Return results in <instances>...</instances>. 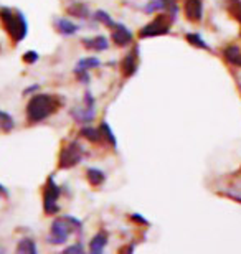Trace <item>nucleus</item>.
Here are the masks:
<instances>
[{
	"label": "nucleus",
	"mask_w": 241,
	"mask_h": 254,
	"mask_svg": "<svg viewBox=\"0 0 241 254\" xmlns=\"http://www.w3.org/2000/svg\"><path fill=\"white\" fill-rule=\"evenodd\" d=\"M106 245H107V236L104 235V233H97V235L93 238V241H91L89 251L93 254H101L102 251H104Z\"/></svg>",
	"instance_id": "obj_13"
},
{
	"label": "nucleus",
	"mask_w": 241,
	"mask_h": 254,
	"mask_svg": "<svg viewBox=\"0 0 241 254\" xmlns=\"http://www.w3.org/2000/svg\"><path fill=\"white\" fill-rule=\"evenodd\" d=\"M73 116L78 123L84 124V123H91L94 119V111H93V106H84V108H80L73 111Z\"/></svg>",
	"instance_id": "obj_11"
},
{
	"label": "nucleus",
	"mask_w": 241,
	"mask_h": 254,
	"mask_svg": "<svg viewBox=\"0 0 241 254\" xmlns=\"http://www.w3.org/2000/svg\"><path fill=\"white\" fill-rule=\"evenodd\" d=\"M17 253L18 254H37V246H35V243L32 240L25 238V240H22L18 243Z\"/></svg>",
	"instance_id": "obj_16"
},
{
	"label": "nucleus",
	"mask_w": 241,
	"mask_h": 254,
	"mask_svg": "<svg viewBox=\"0 0 241 254\" xmlns=\"http://www.w3.org/2000/svg\"><path fill=\"white\" fill-rule=\"evenodd\" d=\"M58 196H60V187L55 184L53 177H50L47 185H45V195H43V206L48 215H55L60 210L58 203H56L58 201Z\"/></svg>",
	"instance_id": "obj_6"
},
{
	"label": "nucleus",
	"mask_w": 241,
	"mask_h": 254,
	"mask_svg": "<svg viewBox=\"0 0 241 254\" xmlns=\"http://www.w3.org/2000/svg\"><path fill=\"white\" fill-rule=\"evenodd\" d=\"M185 15L192 22H200L203 15V2L202 0H187L185 2Z\"/></svg>",
	"instance_id": "obj_8"
},
{
	"label": "nucleus",
	"mask_w": 241,
	"mask_h": 254,
	"mask_svg": "<svg viewBox=\"0 0 241 254\" xmlns=\"http://www.w3.org/2000/svg\"><path fill=\"white\" fill-rule=\"evenodd\" d=\"M0 20H2L3 28L7 30V33L15 43H20L27 37L28 25L22 12H17V10L12 8H2L0 10Z\"/></svg>",
	"instance_id": "obj_2"
},
{
	"label": "nucleus",
	"mask_w": 241,
	"mask_h": 254,
	"mask_svg": "<svg viewBox=\"0 0 241 254\" xmlns=\"http://www.w3.org/2000/svg\"><path fill=\"white\" fill-rule=\"evenodd\" d=\"M56 28H58V32L63 35H75L78 32V27H76L71 20H66V18L56 20Z\"/></svg>",
	"instance_id": "obj_15"
},
{
	"label": "nucleus",
	"mask_w": 241,
	"mask_h": 254,
	"mask_svg": "<svg viewBox=\"0 0 241 254\" xmlns=\"http://www.w3.org/2000/svg\"><path fill=\"white\" fill-rule=\"evenodd\" d=\"M170 3V0H152L149 2L146 7H144V12L146 13H152V12H159V10H165Z\"/></svg>",
	"instance_id": "obj_18"
},
{
	"label": "nucleus",
	"mask_w": 241,
	"mask_h": 254,
	"mask_svg": "<svg viewBox=\"0 0 241 254\" xmlns=\"http://www.w3.org/2000/svg\"><path fill=\"white\" fill-rule=\"evenodd\" d=\"M99 130H101V134L104 135L106 139L109 140L112 145H114V147L117 145V140H116V137H114V132H112L111 127L107 126V123H102V124H101V127H99Z\"/></svg>",
	"instance_id": "obj_22"
},
{
	"label": "nucleus",
	"mask_w": 241,
	"mask_h": 254,
	"mask_svg": "<svg viewBox=\"0 0 241 254\" xmlns=\"http://www.w3.org/2000/svg\"><path fill=\"white\" fill-rule=\"evenodd\" d=\"M86 177H88V182L93 187H99V185L104 184V180H106L104 172L99 170V169H88V172H86Z\"/></svg>",
	"instance_id": "obj_14"
},
{
	"label": "nucleus",
	"mask_w": 241,
	"mask_h": 254,
	"mask_svg": "<svg viewBox=\"0 0 241 254\" xmlns=\"http://www.w3.org/2000/svg\"><path fill=\"white\" fill-rule=\"evenodd\" d=\"M23 62L25 63H35V62H38V53L37 52H27L23 55Z\"/></svg>",
	"instance_id": "obj_26"
},
{
	"label": "nucleus",
	"mask_w": 241,
	"mask_h": 254,
	"mask_svg": "<svg viewBox=\"0 0 241 254\" xmlns=\"http://www.w3.org/2000/svg\"><path fill=\"white\" fill-rule=\"evenodd\" d=\"M70 12L73 13V15H78V17H86V15H88V7H84L83 3H76L75 7H71L70 8Z\"/></svg>",
	"instance_id": "obj_24"
},
{
	"label": "nucleus",
	"mask_w": 241,
	"mask_h": 254,
	"mask_svg": "<svg viewBox=\"0 0 241 254\" xmlns=\"http://www.w3.org/2000/svg\"><path fill=\"white\" fill-rule=\"evenodd\" d=\"M230 12L235 18H238L241 22V0H230Z\"/></svg>",
	"instance_id": "obj_23"
},
{
	"label": "nucleus",
	"mask_w": 241,
	"mask_h": 254,
	"mask_svg": "<svg viewBox=\"0 0 241 254\" xmlns=\"http://www.w3.org/2000/svg\"><path fill=\"white\" fill-rule=\"evenodd\" d=\"M83 159V149L78 142H70L60 152V167L61 169H71L78 165Z\"/></svg>",
	"instance_id": "obj_5"
},
{
	"label": "nucleus",
	"mask_w": 241,
	"mask_h": 254,
	"mask_svg": "<svg viewBox=\"0 0 241 254\" xmlns=\"http://www.w3.org/2000/svg\"><path fill=\"white\" fill-rule=\"evenodd\" d=\"M187 40H188V43L193 45V47H198V48H203V50H210L208 45L205 43V40L200 37V35H197V33H188Z\"/></svg>",
	"instance_id": "obj_21"
},
{
	"label": "nucleus",
	"mask_w": 241,
	"mask_h": 254,
	"mask_svg": "<svg viewBox=\"0 0 241 254\" xmlns=\"http://www.w3.org/2000/svg\"><path fill=\"white\" fill-rule=\"evenodd\" d=\"M81 135L86 137V139L91 140V142H99L101 137H102L101 130L99 129H94V127H84V129L81 130Z\"/></svg>",
	"instance_id": "obj_19"
},
{
	"label": "nucleus",
	"mask_w": 241,
	"mask_h": 254,
	"mask_svg": "<svg viewBox=\"0 0 241 254\" xmlns=\"http://www.w3.org/2000/svg\"><path fill=\"white\" fill-rule=\"evenodd\" d=\"M132 218H134V220L136 221H139V223H142V225H146V220H144V218H142V216H139V215H134V216H132Z\"/></svg>",
	"instance_id": "obj_28"
},
{
	"label": "nucleus",
	"mask_w": 241,
	"mask_h": 254,
	"mask_svg": "<svg viewBox=\"0 0 241 254\" xmlns=\"http://www.w3.org/2000/svg\"><path fill=\"white\" fill-rule=\"evenodd\" d=\"M2 195H7V190H5L3 185H0V196H2Z\"/></svg>",
	"instance_id": "obj_29"
},
{
	"label": "nucleus",
	"mask_w": 241,
	"mask_h": 254,
	"mask_svg": "<svg viewBox=\"0 0 241 254\" xmlns=\"http://www.w3.org/2000/svg\"><path fill=\"white\" fill-rule=\"evenodd\" d=\"M61 106V101L58 96L53 94H35L27 104V119L30 123H42L43 119L50 118L51 114L56 113Z\"/></svg>",
	"instance_id": "obj_1"
},
{
	"label": "nucleus",
	"mask_w": 241,
	"mask_h": 254,
	"mask_svg": "<svg viewBox=\"0 0 241 254\" xmlns=\"http://www.w3.org/2000/svg\"><path fill=\"white\" fill-rule=\"evenodd\" d=\"M122 73L124 76H132L137 71V48L129 52L122 60Z\"/></svg>",
	"instance_id": "obj_9"
},
{
	"label": "nucleus",
	"mask_w": 241,
	"mask_h": 254,
	"mask_svg": "<svg viewBox=\"0 0 241 254\" xmlns=\"http://www.w3.org/2000/svg\"><path fill=\"white\" fill-rule=\"evenodd\" d=\"M99 66V60L97 58H84L76 64V71H89L91 68Z\"/></svg>",
	"instance_id": "obj_20"
},
{
	"label": "nucleus",
	"mask_w": 241,
	"mask_h": 254,
	"mask_svg": "<svg viewBox=\"0 0 241 254\" xmlns=\"http://www.w3.org/2000/svg\"><path fill=\"white\" fill-rule=\"evenodd\" d=\"M112 33H111V38L112 42H114L117 47H124V45H129L132 42V32L127 27H124V25L121 23H114L112 25Z\"/></svg>",
	"instance_id": "obj_7"
},
{
	"label": "nucleus",
	"mask_w": 241,
	"mask_h": 254,
	"mask_svg": "<svg viewBox=\"0 0 241 254\" xmlns=\"http://www.w3.org/2000/svg\"><path fill=\"white\" fill-rule=\"evenodd\" d=\"M225 57H227V62L233 66H240L241 68V50L237 45H230V47L225 48Z\"/></svg>",
	"instance_id": "obj_12"
},
{
	"label": "nucleus",
	"mask_w": 241,
	"mask_h": 254,
	"mask_svg": "<svg viewBox=\"0 0 241 254\" xmlns=\"http://www.w3.org/2000/svg\"><path fill=\"white\" fill-rule=\"evenodd\" d=\"M84 47L89 48V50H94V52H104L109 47V43H107V38L106 37H94V38H88L84 40Z\"/></svg>",
	"instance_id": "obj_10"
},
{
	"label": "nucleus",
	"mask_w": 241,
	"mask_h": 254,
	"mask_svg": "<svg viewBox=\"0 0 241 254\" xmlns=\"http://www.w3.org/2000/svg\"><path fill=\"white\" fill-rule=\"evenodd\" d=\"M96 20H99V22H102L104 25H107V27H112V25H114V22H112V18H111L106 12H102V10H99V12H96Z\"/></svg>",
	"instance_id": "obj_25"
},
{
	"label": "nucleus",
	"mask_w": 241,
	"mask_h": 254,
	"mask_svg": "<svg viewBox=\"0 0 241 254\" xmlns=\"http://www.w3.org/2000/svg\"><path fill=\"white\" fill-rule=\"evenodd\" d=\"M80 228H81V223L73 216L58 218V220H55L53 225H51L48 243H51V245H63L70 238L71 233L75 230L80 231Z\"/></svg>",
	"instance_id": "obj_3"
},
{
	"label": "nucleus",
	"mask_w": 241,
	"mask_h": 254,
	"mask_svg": "<svg viewBox=\"0 0 241 254\" xmlns=\"http://www.w3.org/2000/svg\"><path fill=\"white\" fill-rule=\"evenodd\" d=\"M170 15H159L157 18H154L151 23H147L144 28L139 32L141 38H151L159 37V35H167L170 30Z\"/></svg>",
	"instance_id": "obj_4"
},
{
	"label": "nucleus",
	"mask_w": 241,
	"mask_h": 254,
	"mask_svg": "<svg viewBox=\"0 0 241 254\" xmlns=\"http://www.w3.org/2000/svg\"><path fill=\"white\" fill-rule=\"evenodd\" d=\"M15 127V121L8 113L5 111H0V130L3 132H10Z\"/></svg>",
	"instance_id": "obj_17"
},
{
	"label": "nucleus",
	"mask_w": 241,
	"mask_h": 254,
	"mask_svg": "<svg viewBox=\"0 0 241 254\" xmlns=\"http://www.w3.org/2000/svg\"><path fill=\"white\" fill-rule=\"evenodd\" d=\"M65 253H83V246H81V245L70 246V248H66Z\"/></svg>",
	"instance_id": "obj_27"
}]
</instances>
